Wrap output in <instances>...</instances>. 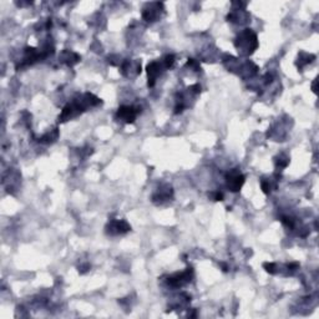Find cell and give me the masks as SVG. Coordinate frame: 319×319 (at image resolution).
<instances>
[{
  "instance_id": "obj_1",
  "label": "cell",
  "mask_w": 319,
  "mask_h": 319,
  "mask_svg": "<svg viewBox=\"0 0 319 319\" xmlns=\"http://www.w3.org/2000/svg\"><path fill=\"white\" fill-rule=\"evenodd\" d=\"M99 104H101V100L99 97H96L92 94H84L81 95L79 99H76L75 101H72L71 104H67L64 108L63 112L59 116V121L64 122L67 120L72 119V117L78 116V115L83 114L84 111H86L89 107H94L97 106Z\"/></svg>"
},
{
  "instance_id": "obj_2",
  "label": "cell",
  "mask_w": 319,
  "mask_h": 319,
  "mask_svg": "<svg viewBox=\"0 0 319 319\" xmlns=\"http://www.w3.org/2000/svg\"><path fill=\"white\" fill-rule=\"evenodd\" d=\"M234 46L242 56H248L258 47L257 35L251 29H244L234 40Z\"/></svg>"
},
{
  "instance_id": "obj_3",
  "label": "cell",
  "mask_w": 319,
  "mask_h": 319,
  "mask_svg": "<svg viewBox=\"0 0 319 319\" xmlns=\"http://www.w3.org/2000/svg\"><path fill=\"white\" fill-rule=\"evenodd\" d=\"M244 181H246V177L242 175L238 169L231 170L226 175V185L231 192H238L243 186Z\"/></svg>"
},
{
  "instance_id": "obj_4",
  "label": "cell",
  "mask_w": 319,
  "mask_h": 319,
  "mask_svg": "<svg viewBox=\"0 0 319 319\" xmlns=\"http://www.w3.org/2000/svg\"><path fill=\"white\" fill-rule=\"evenodd\" d=\"M193 276V269L187 268L186 271H183L181 273H176V275L171 276L167 279V284L172 288H181V287L186 286L187 283H190Z\"/></svg>"
},
{
  "instance_id": "obj_5",
  "label": "cell",
  "mask_w": 319,
  "mask_h": 319,
  "mask_svg": "<svg viewBox=\"0 0 319 319\" xmlns=\"http://www.w3.org/2000/svg\"><path fill=\"white\" fill-rule=\"evenodd\" d=\"M162 14H164V5L161 3H151L147 4L146 8L144 9L142 18L146 21L153 22L157 21L158 19H161Z\"/></svg>"
},
{
  "instance_id": "obj_6",
  "label": "cell",
  "mask_w": 319,
  "mask_h": 319,
  "mask_svg": "<svg viewBox=\"0 0 319 319\" xmlns=\"http://www.w3.org/2000/svg\"><path fill=\"white\" fill-rule=\"evenodd\" d=\"M106 233L111 236H119V234H125L131 230V226L126 222L125 219H111L105 227Z\"/></svg>"
},
{
  "instance_id": "obj_7",
  "label": "cell",
  "mask_w": 319,
  "mask_h": 319,
  "mask_svg": "<svg viewBox=\"0 0 319 319\" xmlns=\"http://www.w3.org/2000/svg\"><path fill=\"white\" fill-rule=\"evenodd\" d=\"M166 66H165L164 61H152L151 64L147 65V76H149V86L152 87L155 85L156 80L160 75H161V72L165 71Z\"/></svg>"
},
{
  "instance_id": "obj_8",
  "label": "cell",
  "mask_w": 319,
  "mask_h": 319,
  "mask_svg": "<svg viewBox=\"0 0 319 319\" xmlns=\"http://www.w3.org/2000/svg\"><path fill=\"white\" fill-rule=\"evenodd\" d=\"M139 112L140 110L135 106H121L116 112V119L121 120L126 124H132L136 120Z\"/></svg>"
},
{
  "instance_id": "obj_9",
  "label": "cell",
  "mask_w": 319,
  "mask_h": 319,
  "mask_svg": "<svg viewBox=\"0 0 319 319\" xmlns=\"http://www.w3.org/2000/svg\"><path fill=\"white\" fill-rule=\"evenodd\" d=\"M122 74L128 78L137 76L141 72V63L137 60H126L121 66Z\"/></svg>"
},
{
  "instance_id": "obj_10",
  "label": "cell",
  "mask_w": 319,
  "mask_h": 319,
  "mask_svg": "<svg viewBox=\"0 0 319 319\" xmlns=\"http://www.w3.org/2000/svg\"><path fill=\"white\" fill-rule=\"evenodd\" d=\"M173 191L170 186H162L161 189H158V191L156 192L152 196V201L156 205H161L165 201H169L170 198H172Z\"/></svg>"
},
{
  "instance_id": "obj_11",
  "label": "cell",
  "mask_w": 319,
  "mask_h": 319,
  "mask_svg": "<svg viewBox=\"0 0 319 319\" xmlns=\"http://www.w3.org/2000/svg\"><path fill=\"white\" fill-rule=\"evenodd\" d=\"M60 61L66 64L67 66H72V65L78 64L79 61H80V56L70 50H64L60 54Z\"/></svg>"
},
{
  "instance_id": "obj_12",
  "label": "cell",
  "mask_w": 319,
  "mask_h": 319,
  "mask_svg": "<svg viewBox=\"0 0 319 319\" xmlns=\"http://www.w3.org/2000/svg\"><path fill=\"white\" fill-rule=\"evenodd\" d=\"M316 59V56L312 55V54H307V53H300L299 54V58H298V63H297V66L299 67V69H302L303 66H305V65L311 64L312 61Z\"/></svg>"
},
{
  "instance_id": "obj_13",
  "label": "cell",
  "mask_w": 319,
  "mask_h": 319,
  "mask_svg": "<svg viewBox=\"0 0 319 319\" xmlns=\"http://www.w3.org/2000/svg\"><path fill=\"white\" fill-rule=\"evenodd\" d=\"M288 165H289V157L287 155H284V153H280L278 157H276V167H277V169L279 170L286 169Z\"/></svg>"
},
{
  "instance_id": "obj_14",
  "label": "cell",
  "mask_w": 319,
  "mask_h": 319,
  "mask_svg": "<svg viewBox=\"0 0 319 319\" xmlns=\"http://www.w3.org/2000/svg\"><path fill=\"white\" fill-rule=\"evenodd\" d=\"M59 136V132H58V128H54L51 132L46 133L45 136L40 137L39 139V142H42V144H49V142H53L55 141L56 139H58Z\"/></svg>"
},
{
  "instance_id": "obj_15",
  "label": "cell",
  "mask_w": 319,
  "mask_h": 319,
  "mask_svg": "<svg viewBox=\"0 0 319 319\" xmlns=\"http://www.w3.org/2000/svg\"><path fill=\"white\" fill-rule=\"evenodd\" d=\"M208 197L213 201H222L223 200V194L219 191H213L211 193H208Z\"/></svg>"
},
{
  "instance_id": "obj_16",
  "label": "cell",
  "mask_w": 319,
  "mask_h": 319,
  "mask_svg": "<svg viewBox=\"0 0 319 319\" xmlns=\"http://www.w3.org/2000/svg\"><path fill=\"white\" fill-rule=\"evenodd\" d=\"M263 267L266 268V271L271 275H275L276 273V268H277V264L276 263H264Z\"/></svg>"
}]
</instances>
